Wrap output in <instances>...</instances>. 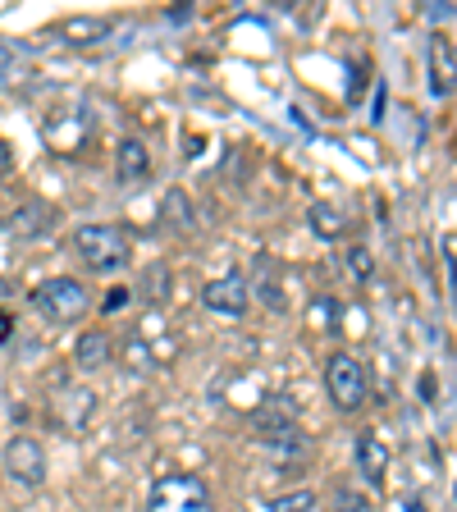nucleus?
<instances>
[{
	"instance_id": "obj_1",
	"label": "nucleus",
	"mask_w": 457,
	"mask_h": 512,
	"mask_svg": "<svg viewBox=\"0 0 457 512\" xmlns=\"http://www.w3.org/2000/svg\"><path fill=\"white\" fill-rule=\"evenodd\" d=\"M74 247L92 270H124L128 266V238L115 224H83L74 234Z\"/></svg>"
},
{
	"instance_id": "obj_2",
	"label": "nucleus",
	"mask_w": 457,
	"mask_h": 512,
	"mask_svg": "<svg viewBox=\"0 0 457 512\" xmlns=\"http://www.w3.org/2000/svg\"><path fill=\"white\" fill-rule=\"evenodd\" d=\"M151 512H211V490L197 476H160L151 485Z\"/></svg>"
},
{
	"instance_id": "obj_3",
	"label": "nucleus",
	"mask_w": 457,
	"mask_h": 512,
	"mask_svg": "<svg viewBox=\"0 0 457 512\" xmlns=\"http://www.w3.org/2000/svg\"><path fill=\"white\" fill-rule=\"evenodd\" d=\"M325 389H330L339 412H357L366 398V366L357 357H348V352H334L325 362Z\"/></svg>"
},
{
	"instance_id": "obj_4",
	"label": "nucleus",
	"mask_w": 457,
	"mask_h": 512,
	"mask_svg": "<svg viewBox=\"0 0 457 512\" xmlns=\"http://www.w3.org/2000/svg\"><path fill=\"white\" fill-rule=\"evenodd\" d=\"M32 302L46 311L51 320H60V325H69V320H78L87 311V288L78 284V279L60 275V279H46V284H37V293H32Z\"/></svg>"
},
{
	"instance_id": "obj_5",
	"label": "nucleus",
	"mask_w": 457,
	"mask_h": 512,
	"mask_svg": "<svg viewBox=\"0 0 457 512\" xmlns=\"http://www.w3.org/2000/svg\"><path fill=\"white\" fill-rule=\"evenodd\" d=\"M5 471H10L19 485H42V476H46L42 444L32 435H14L10 444H5Z\"/></svg>"
},
{
	"instance_id": "obj_6",
	"label": "nucleus",
	"mask_w": 457,
	"mask_h": 512,
	"mask_svg": "<svg viewBox=\"0 0 457 512\" xmlns=\"http://www.w3.org/2000/svg\"><path fill=\"white\" fill-rule=\"evenodd\" d=\"M247 302H252V293H247V279L238 275V270H229L224 279L206 284V307L220 311V316H243Z\"/></svg>"
},
{
	"instance_id": "obj_7",
	"label": "nucleus",
	"mask_w": 457,
	"mask_h": 512,
	"mask_svg": "<svg viewBox=\"0 0 457 512\" xmlns=\"http://www.w3.org/2000/svg\"><path fill=\"white\" fill-rule=\"evenodd\" d=\"M115 174H119V183H142V179H147V174H151V156H147V147H142L138 138L119 142Z\"/></svg>"
},
{
	"instance_id": "obj_8",
	"label": "nucleus",
	"mask_w": 457,
	"mask_h": 512,
	"mask_svg": "<svg viewBox=\"0 0 457 512\" xmlns=\"http://www.w3.org/2000/svg\"><path fill=\"white\" fill-rule=\"evenodd\" d=\"M51 220H55V211L46 202H28L10 215V234L14 238H42L46 229H51Z\"/></svg>"
},
{
	"instance_id": "obj_9",
	"label": "nucleus",
	"mask_w": 457,
	"mask_h": 512,
	"mask_svg": "<svg viewBox=\"0 0 457 512\" xmlns=\"http://www.w3.org/2000/svg\"><path fill=\"white\" fill-rule=\"evenodd\" d=\"M110 357H115V343H110L106 330H87L83 339H78V348H74V362L83 366V371H101Z\"/></svg>"
},
{
	"instance_id": "obj_10",
	"label": "nucleus",
	"mask_w": 457,
	"mask_h": 512,
	"mask_svg": "<svg viewBox=\"0 0 457 512\" xmlns=\"http://www.w3.org/2000/svg\"><path fill=\"white\" fill-rule=\"evenodd\" d=\"M430 92H453V42L448 37H435V46H430Z\"/></svg>"
},
{
	"instance_id": "obj_11",
	"label": "nucleus",
	"mask_w": 457,
	"mask_h": 512,
	"mask_svg": "<svg viewBox=\"0 0 457 512\" xmlns=\"http://www.w3.org/2000/svg\"><path fill=\"white\" fill-rule=\"evenodd\" d=\"M357 467H362V476L371 480V485H384L389 453H384V444L375 435H357Z\"/></svg>"
},
{
	"instance_id": "obj_12",
	"label": "nucleus",
	"mask_w": 457,
	"mask_h": 512,
	"mask_svg": "<svg viewBox=\"0 0 457 512\" xmlns=\"http://www.w3.org/2000/svg\"><path fill=\"white\" fill-rule=\"evenodd\" d=\"M92 412H96V394H92V389H69V394H64V426L87 430Z\"/></svg>"
},
{
	"instance_id": "obj_13",
	"label": "nucleus",
	"mask_w": 457,
	"mask_h": 512,
	"mask_svg": "<svg viewBox=\"0 0 457 512\" xmlns=\"http://www.w3.org/2000/svg\"><path fill=\"white\" fill-rule=\"evenodd\" d=\"M165 224H170V229H192V206H188V197H183V188L165 192Z\"/></svg>"
},
{
	"instance_id": "obj_14",
	"label": "nucleus",
	"mask_w": 457,
	"mask_h": 512,
	"mask_svg": "<svg viewBox=\"0 0 457 512\" xmlns=\"http://www.w3.org/2000/svg\"><path fill=\"white\" fill-rule=\"evenodd\" d=\"M311 229H316L320 238H339L343 234V215L334 211V206H311Z\"/></svg>"
},
{
	"instance_id": "obj_15",
	"label": "nucleus",
	"mask_w": 457,
	"mask_h": 512,
	"mask_svg": "<svg viewBox=\"0 0 457 512\" xmlns=\"http://www.w3.org/2000/svg\"><path fill=\"white\" fill-rule=\"evenodd\" d=\"M64 32H69L74 42H96V37L110 32V23L106 19H74V23H64Z\"/></svg>"
},
{
	"instance_id": "obj_16",
	"label": "nucleus",
	"mask_w": 457,
	"mask_h": 512,
	"mask_svg": "<svg viewBox=\"0 0 457 512\" xmlns=\"http://www.w3.org/2000/svg\"><path fill=\"white\" fill-rule=\"evenodd\" d=\"M316 508V494L311 490H298V494H284V499L270 503V512H311Z\"/></svg>"
},
{
	"instance_id": "obj_17",
	"label": "nucleus",
	"mask_w": 457,
	"mask_h": 512,
	"mask_svg": "<svg viewBox=\"0 0 457 512\" xmlns=\"http://www.w3.org/2000/svg\"><path fill=\"white\" fill-rule=\"evenodd\" d=\"M334 512H371V503H366V494L343 490L339 499H334Z\"/></svg>"
},
{
	"instance_id": "obj_18",
	"label": "nucleus",
	"mask_w": 457,
	"mask_h": 512,
	"mask_svg": "<svg viewBox=\"0 0 457 512\" xmlns=\"http://www.w3.org/2000/svg\"><path fill=\"white\" fill-rule=\"evenodd\" d=\"M311 320H316V325H325V320H330V325H334V320H339V307H334L330 298H316V302H311Z\"/></svg>"
},
{
	"instance_id": "obj_19",
	"label": "nucleus",
	"mask_w": 457,
	"mask_h": 512,
	"mask_svg": "<svg viewBox=\"0 0 457 512\" xmlns=\"http://www.w3.org/2000/svg\"><path fill=\"white\" fill-rule=\"evenodd\" d=\"M128 362H133V371H147V366H151V352H147V343H142V339L128 343Z\"/></svg>"
},
{
	"instance_id": "obj_20",
	"label": "nucleus",
	"mask_w": 457,
	"mask_h": 512,
	"mask_svg": "<svg viewBox=\"0 0 457 512\" xmlns=\"http://www.w3.org/2000/svg\"><path fill=\"white\" fill-rule=\"evenodd\" d=\"M348 261H352V275H357V279L371 275V252H366V247H352Z\"/></svg>"
},
{
	"instance_id": "obj_21",
	"label": "nucleus",
	"mask_w": 457,
	"mask_h": 512,
	"mask_svg": "<svg viewBox=\"0 0 457 512\" xmlns=\"http://www.w3.org/2000/svg\"><path fill=\"white\" fill-rule=\"evenodd\" d=\"M124 307H128V288H110L106 302H101V311L110 316V311H124Z\"/></svg>"
},
{
	"instance_id": "obj_22",
	"label": "nucleus",
	"mask_w": 457,
	"mask_h": 512,
	"mask_svg": "<svg viewBox=\"0 0 457 512\" xmlns=\"http://www.w3.org/2000/svg\"><path fill=\"white\" fill-rule=\"evenodd\" d=\"M14 170V151H10V142L0 138V174H10Z\"/></svg>"
},
{
	"instance_id": "obj_23",
	"label": "nucleus",
	"mask_w": 457,
	"mask_h": 512,
	"mask_svg": "<svg viewBox=\"0 0 457 512\" xmlns=\"http://www.w3.org/2000/svg\"><path fill=\"white\" fill-rule=\"evenodd\" d=\"M407 512H426V508H421V503H412V508H407Z\"/></svg>"
}]
</instances>
